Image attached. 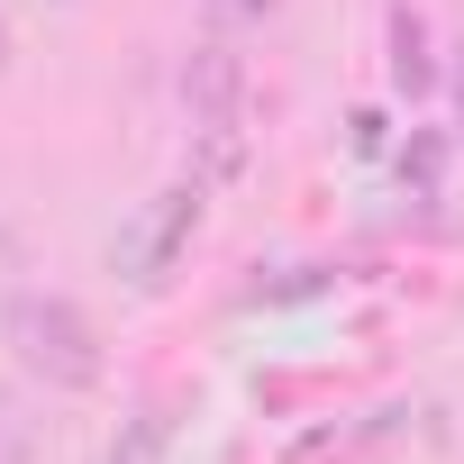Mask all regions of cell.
I'll return each instance as SVG.
<instances>
[{"label":"cell","mask_w":464,"mask_h":464,"mask_svg":"<svg viewBox=\"0 0 464 464\" xmlns=\"http://www.w3.org/2000/svg\"><path fill=\"white\" fill-rule=\"evenodd\" d=\"M0 346L46 392H92L101 382V337H92V319L64 292H10L0 301Z\"/></svg>","instance_id":"1"},{"label":"cell","mask_w":464,"mask_h":464,"mask_svg":"<svg viewBox=\"0 0 464 464\" xmlns=\"http://www.w3.org/2000/svg\"><path fill=\"white\" fill-rule=\"evenodd\" d=\"M200 173L191 182H173V191H155L146 209H137V227L110 246V265L137 283V292H155V283H173V265H182V246H191V227H200Z\"/></svg>","instance_id":"2"},{"label":"cell","mask_w":464,"mask_h":464,"mask_svg":"<svg viewBox=\"0 0 464 464\" xmlns=\"http://www.w3.org/2000/svg\"><path fill=\"white\" fill-rule=\"evenodd\" d=\"M182 110H191V128L200 119H246V55L227 37H200L182 55Z\"/></svg>","instance_id":"3"},{"label":"cell","mask_w":464,"mask_h":464,"mask_svg":"<svg viewBox=\"0 0 464 464\" xmlns=\"http://www.w3.org/2000/svg\"><path fill=\"white\" fill-rule=\"evenodd\" d=\"M382 46H392L382 64H392V92H401V101H428V92L446 82V64H437V37H428V19L410 10V0L382 19Z\"/></svg>","instance_id":"4"},{"label":"cell","mask_w":464,"mask_h":464,"mask_svg":"<svg viewBox=\"0 0 464 464\" xmlns=\"http://www.w3.org/2000/svg\"><path fill=\"white\" fill-rule=\"evenodd\" d=\"M164 446H173V401L155 392V401H137V410L119 419V437H110V464H164Z\"/></svg>","instance_id":"5"},{"label":"cell","mask_w":464,"mask_h":464,"mask_svg":"<svg viewBox=\"0 0 464 464\" xmlns=\"http://www.w3.org/2000/svg\"><path fill=\"white\" fill-rule=\"evenodd\" d=\"M437 173H446V137H437V128H419V137L401 146V182H410L419 200H437Z\"/></svg>","instance_id":"6"},{"label":"cell","mask_w":464,"mask_h":464,"mask_svg":"<svg viewBox=\"0 0 464 464\" xmlns=\"http://www.w3.org/2000/svg\"><path fill=\"white\" fill-rule=\"evenodd\" d=\"M0 464H37V419L10 382H0Z\"/></svg>","instance_id":"7"},{"label":"cell","mask_w":464,"mask_h":464,"mask_svg":"<svg viewBox=\"0 0 464 464\" xmlns=\"http://www.w3.org/2000/svg\"><path fill=\"white\" fill-rule=\"evenodd\" d=\"M209 10V28H256V19H274L283 0H200Z\"/></svg>","instance_id":"8"},{"label":"cell","mask_w":464,"mask_h":464,"mask_svg":"<svg viewBox=\"0 0 464 464\" xmlns=\"http://www.w3.org/2000/svg\"><path fill=\"white\" fill-rule=\"evenodd\" d=\"M382 137H392L382 110H355V119H346V146H355V155H382Z\"/></svg>","instance_id":"9"},{"label":"cell","mask_w":464,"mask_h":464,"mask_svg":"<svg viewBox=\"0 0 464 464\" xmlns=\"http://www.w3.org/2000/svg\"><path fill=\"white\" fill-rule=\"evenodd\" d=\"M446 92H455V137H464V46H455V64H446Z\"/></svg>","instance_id":"10"},{"label":"cell","mask_w":464,"mask_h":464,"mask_svg":"<svg viewBox=\"0 0 464 464\" xmlns=\"http://www.w3.org/2000/svg\"><path fill=\"white\" fill-rule=\"evenodd\" d=\"M0 64H10V19H0Z\"/></svg>","instance_id":"11"},{"label":"cell","mask_w":464,"mask_h":464,"mask_svg":"<svg viewBox=\"0 0 464 464\" xmlns=\"http://www.w3.org/2000/svg\"><path fill=\"white\" fill-rule=\"evenodd\" d=\"M55 10H73V0H55Z\"/></svg>","instance_id":"12"}]
</instances>
